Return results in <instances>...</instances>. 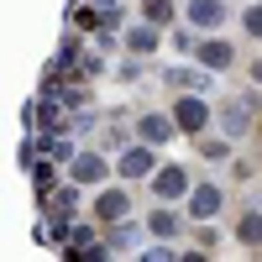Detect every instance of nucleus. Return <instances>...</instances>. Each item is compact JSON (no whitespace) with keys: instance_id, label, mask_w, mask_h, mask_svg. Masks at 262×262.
Listing matches in <instances>:
<instances>
[{"instance_id":"obj_4","label":"nucleus","mask_w":262,"mask_h":262,"mask_svg":"<svg viewBox=\"0 0 262 262\" xmlns=\"http://www.w3.org/2000/svg\"><path fill=\"white\" fill-rule=\"evenodd\" d=\"M200 58L210 63V69H231V42H205Z\"/></svg>"},{"instance_id":"obj_6","label":"nucleus","mask_w":262,"mask_h":262,"mask_svg":"<svg viewBox=\"0 0 262 262\" xmlns=\"http://www.w3.org/2000/svg\"><path fill=\"white\" fill-rule=\"evenodd\" d=\"M152 231H158V236H173V231H179V221H173V215H152Z\"/></svg>"},{"instance_id":"obj_3","label":"nucleus","mask_w":262,"mask_h":262,"mask_svg":"<svg viewBox=\"0 0 262 262\" xmlns=\"http://www.w3.org/2000/svg\"><path fill=\"white\" fill-rule=\"evenodd\" d=\"M221 16H226L221 0H194V21H200V27H221Z\"/></svg>"},{"instance_id":"obj_5","label":"nucleus","mask_w":262,"mask_h":262,"mask_svg":"<svg viewBox=\"0 0 262 262\" xmlns=\"http://www.w3.org/2000/svg\"><path fill=\"white\" fill-rule=\"evenodd\" d=\"M242 242H262V215H247L242 221Z\"/></svg>"},{"instance_id":"obj_7","label":"nucleus","mask_w":262,"mask_h":262,"mask_svg":"<svg viewBox=\"0 0 262 262\" xmlns=\"http://www.w3.org/2000/svg\"><path fill=\"white\" fill-rule=\"evenodd\" d=\"M247 32H252V37H262V6H252V11H247Z\"/></svg>"},{"instance_id":"obj_1","label":"nucleus","mask_w":262,"mask_h":262,"mask_svg":"<svg viewBox=\"0 0 262 262\" xmlns=\"http://www.w3.org/2000/svg\"><path fill=\"white\" fill-rule=\"evenodd\" d=\"M184 189H189V173L184 168H163L158 179H152V194H158V200H179Z\"/></svg>"},{"instance_id":"obj_2","label":"nucleus","mask_w":262,"mask_h":262,"mask_svg":"<svg viewBox=\"0 0 262 262\" xmlns=\"http://www.w3.org/2000/svg\"><path fill=\"white\" fill-rule=\"evenodd\" d=\"M205 116H210V111H205L200 100H179V126H184V131H200Z\"/></svg>"}]
</instances>
